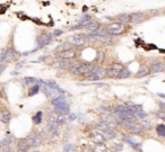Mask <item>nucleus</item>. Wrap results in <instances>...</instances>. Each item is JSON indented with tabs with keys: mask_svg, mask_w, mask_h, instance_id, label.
<instances>
[{
	"mask_svg": "<svg viewBox=\"0 0 165 152\" xmlns=\"http://www.w3.org/2000/svg\"><path fill=\"white\" fill-rule=\"evenodd\" d=\"M88 80H101L105 77V69H102L100 67H93L91 71L86 74Z\"/></svg>",
	"mask_w": 165,
	"mask_h": 152,
	"instance_id": "1",
	"label": "nucleus"
},
{
	"mask_svg": "<svg viewBox=\"0 0 165 152\" xmlns=\"http://www.w3.org/2000/svg\"><path fill=\"white\" fill-rule=\"evenodd\" d=\"M101 118H102V122H104L110 128H114V127H117L119 125V121L117 119V117L114 115L108 113V112L102 113Z\"/></svg>",
	"mask_w": 165,
	"mask_h": 152,
	"instance_id": "2",
	"label": "nucleus"
},
{
	"mask_svg": "<svg viewBox=\"0 0 165 152\" xmlns=\"http://www.w3.org/2000/svg\"><path fill=\"white\" fill-rule=\"evenodd\" d=\"M27 143L30 145V148H36V147H39L42 144V141H43V138H42V135L40 134V133H32L27 136L26 139Z\"/></svg>",
	"mask_w": 165,
	"mask_h": 152,
	"instance_id": "3",
	"label": "nucleus"
},
{
	"mask_svg": "<svg viewBox=\"0 0 165 152\" xmlns=\"http://www.w3.org/2000/svg\"><path fill=\"white\" fill-rule=\"evenodd\" d=\"M68 43H70L74 46H82L85 45L86 40H85V35H79V34H75L73 36L68 37Z\"/></svg>",
	"mask_w": 165,
	"mask_h": 152,
	"instance_id": "4",
	"label": "nucleus"
},
{
	"mask_svg": "<svg viewBox=\"0 0 165 152\" xmlns=\"http://www.w3.org/2000/svg\"><path fill=\"white\" fill-rule=\"evenodd\" d=\"M106 32L109 35H119L125 32V26L120 23H112L111 25L108 26Z\"/></svg>",
	"mask_w": 165,
	"mask_h": 152,
	"instance_id": "5",
	"label": "nucleus"
},
{
	"mask_svg": "<svg viewBox=\"0 0 165 152\" xmlns=\"http://www.w3.org/2000/svg\"><path fill=\"white\" fill-rule=\"evenodd\" d=\"M92 65H89V64H77V65H75L73 69H71V72L73 73H75V74H85L86 76L88 72L91 71L92 69Z\"/></svg>",
	"mask_w": 165,
	"mask_h": 152,
	"instance_id": "6",
	"label": "nucleus"
},
{
	"mask_svg": "<svg viewBox=\"0 0 165 152\" xmlns=\"http://www.w3.org/2000/svg\"><path fill=\"white\" fill-rule=\"evenodd\" d=\"M51 41H52V35L48 33H43L37 37L36 42H37V46L39 47H44L45 45H48Z\"/></svg>",
	"mask_w": 165,
	"mask_h": 152,
	"instance_id": "7",
	"label": "nucleus"
},
{
	"mask_svg": "<svg viewBox=\"0 0 165 152\" xmlns=\"http://www.w3.org/2000/svg\"><path fill=\"white\" fill-rule=\"evenodd\" d=\"M75 55H76V52L74 50H70V49L63 50L58 53V56L61 58L62 60H70L73 59V58H75Z\"/></svg>",
	"mask_w": 165,
	"mask_h": 152,
	"instance_id": "8",
	"label": "nucleus"
},
{
	"mask_svg": "<svg viewBox=\"0 0 165 152\" xmlns=\"http://www.w3.org/2000/svg\"><path fill=\"white\" fill-rule=\"evenodd\" d=\"M91 140L93 141L94 144H104V142L106 141L105 138L103 136V134L102 133H97V132L91 133Z\"/></svg>",
	"mask_w": 165,
	"mask_h": 152,
	"instance_id": "9",
	"label": "nucleus"
},
{
	"mask_svg": "<svg viewBox=\"0 0 165 152\" xmlns=\"http://www.w3.org/2000/svg\"><path fill=\"white\" fill-rule=\"evenodd\" d=\"M56 108H54V110H56V113H58L59 115H68L70 113V108H69V105L67 104V103H65V104H61V105H58V106H54Z\"/></svg>",
	"mask_w": 165,
	"mask_h": 152,
	"instance_id": "10",
	"label": "nucleus"
},
{
	"mask_svg": "<svg viewBox=\"0 0 165 152\" xmlns=\"http://www.w3.org/2000/svg\"><path fill=\"white\" fill-rule=\"evenodd\" d=\"M129 16H130V21L134 23V24H138V23H140V21H143L145 19V14L141 13V11L132 13Z\"/></svg>",
	"mask_w": 165,
	"mask_h": 152,
	"instance_id": "11",
	"label": "nucleus"
},
{
	"mask_svg": "<svg viewBox=\"0 0 165 152\" xmlns=\"http://www.w3.org/2000/svg\"><path fill=\"white\" fill-rule=\"evenodd\" d=\"M164 70V64L162 62H154L152 64V67L149 68V73H160Z\"/></svg>",
	"mask_w": 165,
	"mask_h": 152,
	"instance_id": "12",
	"label": "nucleus"
},
{
	"mask_svg": "<svg viewBox=\"0 0 165 152\" xmlns=\"http://www.w3.org/2000/svg\"><path fill=\"white\" fill-rule=\"evenodd\" d=\"M58 123H57L56 121V117L54 116H50V118H49V121H48V128L50 130L51 132H53L54 134H58V131H57V128H58Z\"/></svg>",
	"mask_w": 165,
	"mask_h": 152,
	"instance_id": "13",
	"label": "nucleus"
},
{
	"mask_svg": "<svg viewBox=\"0 0 165 152\" xmlns=\"http://www.w3.org/2000/svg\"><path fill=\"white\" fill-rule=\"evenodd\" d=\"M71 63H70L68 60H61V61H57L53 63V68H56V69H69Z\"/></svg>",
	"mask_w": 165,
	"mask_h": 152,
	"instance_id": "14",
	"label": "nucleus"
},
{
	"mask_svg": "<svg viewBox=\"0 0 165 152\" xmlns=\"http://www.w3.org/2000/svg\"><path fill=\"white\" fill-rule=\"evenodd\" d=\"M30 149V145L27 143V141L25 139L18 140L17 142V150L18 152H27Z\"/></svg>",
	"mask_w": 165,
	"mask_h": 152,
	"instance_id": "15",
	"label": "nucleus"
},
{
	"mask_svg": "<svg viewBox=\"0 0 165 152\" xmlns=\"http://www.w3.org/2000/svg\"><path fill=\"white\" fill-rule=\"evenodd\" d=\"M115 19L118 21V23H120V24H127V23H129L130 21V16L128 15V14H120V15H118L115 17Z\"/></svg>",
	"mask_w": 165,
	"mask_h": 152,
	"instance_id": "16",
	"label": "nucleus"
},
{
	"mask_svg": "<svg viewBox=\"0 0 165 152\" xmlns=\"http://www.w3.org/2000/svg\"><path fill=\"white\" fill-rule=\"evenodd\" d=\"M100 27H101V24L99 23V21H91L86 25L87 30H92V32H96V30H100Z\"/></svg>",
	"mask_w": 165,
	"mask_h": 152,
	"instance_id": "17",
	"label": "nucleus"
},
{
	"mask_svg": "<svg viewBox=\"0 0 165 152\" xmlns=\"http://www.w3.org/2000/svg\"><path fill=\"white\" fill-rule=\"evenodd\" d=\"M102 134H103V136L105 138V140H114L117 138V133L113 131L112 128H108V130L103 132Z\"/></svg>",
	"mask_w": 165,
	"mask_h": 152,
	"instance_id": "18",
	"label": "nucleus"
},
{
	"mask_svg": "<svg viewBox=\"0 0 165 152\" xmlns=\"http://www.w3.org/2000/svg\"><path fill=\"white\" fill-rule=\"evenodd\" d=\"M148 73H149V68L144 65V67L140 68L138 70V72L136 73V78H143V77L147 76Z\"/></svg>",
	"mask_w": 165,
	"mask_h": 152,
	"instance_id": "19",
	"label": "nucleus"
},
{
	"mask_svg": "<svg viewBox=\"0 0 165 152\" xmlns=\"http://www.w3.org/2000/svg\"><path fill=\"white\" fill-rule=\"evenodd\" d=\"M65 103H66V97H63V96H57V97H54L51 100V104L53 106L61 105V104H65Z\"/></svg>",
	"mask_w": 165,
	"mask_h": 152,
	"instance_id": "20",
	"label": "nucleus"
},
{
	"mask_svg": "<svg viewBox=\"0 0 165 152\" xmlns=\"http://www.w3.org/2000/svg\"><path fill=\"white\" fill-rule=\"evenodd\" d=\"M93 152H108V148L105 144H95V147L92 149Z\"/></svg>",
	"mask_w": 165,
	"mask_h": 152,
	"instance_id": "21",
	"label": "nucleus"
},
{
	"mask_svg": "<svg viewBox=\"0 0 165 152\" xmlns=\"http://www.w3.org/2000/svg\"><path fill=\"white\" fill-rule=\"evenodd\" d=\"M119 73H120V72L114 71V70L111 69V68H109V69L105 70V77H109V78H118Z\"/></svg>",
	"mask_w": 165,
	"mask_h": 152,
	"instance_id": "22",
	"label": "nucleus"
},
{
	"mask_svg": "<svg viewBox=\"0 0 165 152\" xmlns=\"http://www.w3.org/2000/svg\"><path fill=\"white\" fill-rule=\"evenodd\" d=\"M130 76H131L130 70H128V69H123V70L120 71L118 78H119V79H127V78H129Z\"/></svg>",
	"mask_w": 165,
	"mask_h": 152,
	"instance_id": "23",
	"label": "nucleus"
},
{
	"mask_svg": "<svg viewBox=\"0 0 165 152\" xmlns=\"http://www.w3.org/2000/svg\"><path fill=\"white\" fill-rule=\"evenodd\" d=\"M156 132H157V134H158V136L164 138L165 136V125L164 124H160V125H157Z\"/></svg>",
	"mask_w": 165,
	"mask_h": 152,
	"instance_id": "24",
	"label": "nucleus"
},
{
	"mask_svg": "<svg viewBox=\"0 0 165 152\" xmlns=\"http://www.w3.org/2000/svg\"><path fill=\"white\" fill-rule=\"evenodd\" d=\"M14 53H15V52H14V50H11V49H8L7 51H5V60H6V61H10V60L14 58V55H15Z\"/></svg>",
	"mask_w": 165,
	"mask_h": 152,
	"instance_id": "25",
	"label": "nucleus"
},
{
	"mask_svg": "<svg viewBox=\"0 0 165 152\" xmlns=\"http://www.w3.org/2000/svg\"><path fill=\"white\" fill-rule=\"evenodd\" d=\"M96 127H97V130H100L102 133H103L104 131H106L108 128H110V127L108 126V125H106L104 122H102V121H101V122H99V123H96Z\"/></svg>",
	"mask_w": 165,
	"mask_h": 152,
	"instance_id": "26",
	"label": "nucleus"
},
{
	"mask_svg": "<svg viewBox=\"0 0 165 152\" xmlns=\"http://www.w3.org/2000/svg\"><path fill=\"white\" fill-rule=\"evenodd\" d=\"M10 118H11L10 113H2V114L0 115V121L2 123H8L10 121Z\"/></svg>",
	"mask_w": 165,
	"mask_h": 152,
	"instance_id": "27",
	"label": "nucleus"
},
{
	"mask_svg": "<svg viewBox=\"0 0 165 152\" xmlns=\"http://www.w3.org/2000/svg\"><path fill=\"white\" fill-rule=\"evenodd\" d=\"M40 91V86L39 84H34L32 88L30 89V91H28V96H34L36 93H39Z\"/></svg>",
	"mask_w": 165,
	"mask_h": 152,
	"instance_id": "28",
	"label": "nucleus"
},
{
	"mask_svg": "<svg viewBox=\"0 0 165 152\" xmlns=\"http://www.w3.org/2000/svg\"><path fill=\"white\" fill-rule=\"evenodd\" d=\"M33 122H34V124H36V125H39L40 123L42 122V112L36 113V115L33 117Z\"/></svg>",
	"mask_w": 165,
	"mask_h": 152,
	"instance_id": "29",
	"label": "nucleus"
},
{
	"mask_svg": "<svg viewBox=\"0 0 165 152\" xmlns=\"http://www.w3.org/2000/svg\"><path fill=\"white\" fill-rule=\"evenodd\" d=\"M10 143H11V139H10V136H6L5 139L1 140L0 145H1V147H8Z\"/></svg>",
	"mask_w": 165,
	"mask_h": 152,
	"instance_id": "30",
	"label": "nucleus"
},
{
	"mask_svg": "<svg viewBox=\"0 0 165 152\" xmlns=\"http://www.w3.org/2000/svg\"><path fill=\"white\" fill-rule=\"evenodd\" d=\"M56 121H57V123H58V125L60 126V125H63L66 123V117L63 115H58L56 117Z\"/></svg>",
	"mask_w": 165,
	"mask_h": 152,
	"instance_id": "31",
	"label": "nucleus"
},
{
	"mask_svg": "<svg viewBox=\"0 0 165 152\" xmlns=\"http://www.w3.org/2000/svg\"><path fill=\"white\" fill-rule=\"evenodd\" d=\"M111 69H113L114 71H117V72H120L121 70H123L125 68H123V65H122L121 63H114L111 65Z\"/></svg>",
	"mask_w": 165,
	"mask_h": 152,
	"instance_id": "32",
	"label": "nucleus"
},
{
	"mask_svg": "<svg viewBox=\"0 0 165 152\" xmlns=\"http://www.w3.org/2000/svg\"><path fill=\"white\" fill-rule=\"evenodd\" d=\"M152 122L149 121V119H147V118H144L143 119V126L145 127V128H147V130H150L152 128Z\"/></svg>",
	"mask_w": 165,
	"mask_h": 152,
	"instance_id": "33",
	"label": "nucleus"
},
{
	"mask_svg": "<svg viewBox=\"0 0 165 152\" xmlns=\"http://www.w3.org/2000/svg\"><path fill=\"white\" fill-rule=\"evenodd\" d=\"M25 82H26L27 84H36L37 80H36L35 78H32V77H26V78H25Z\"/></svg>",
	"mask_w": 165,
	"mask_h": 152,
	"instance_id": "34",
	"label": "nucleus"
},
{
	"mask_svg": "<svg viewBox=\"0 0 165 152\" xmlns=\"http://www.w3.org/2000/svg\"><path fill=\"white\" fill-rule=\"evenodd\" d=\"M156 115L160 118H161V119H164V118H165V113H164V112H162V110H158V112H156Z\"/></svg>",
	"mask_w": 165,
	"mask_h": 152,
	"instance_id": "35",
	"label": "nucleus"
},
{
	"mask_svg": "<svg viewBox=\"0 0 165 152\" xmlns=\"http://www.w3.org/2000/svg\"><path fill=\"white\" fill-rule=\"evenodd\" d=\"M71 148H73V147H71V144H66L65 145V148H63V152H69L70 150H71Z\"/></svg>",
	"mask_w": 165,
	"mask_h": 152,
	"instance_id": "36",
	"label": "nucleus"
},
{
	"mask_svg": "<svg viewBox=\"0 0 165 152\" xmlns=\"http://www.w3.org/2000/svg\"><path fill=\"white\" fill-rule=\"evenodd\" d=\"M103 56H104V53L103 52H99L97 53V61H101V59H103Z\"/></svg>",
	"mask_w": 165,
	"mask_h": 152,
	"instance_id": "37",
	"label": "nucleus"
},
{
	"mask_svg": "<svg viewBox=\"0 0 165 152\" xmlns=\"http://www.w3.org/2000/svg\"><path fill=\"white\" fill-rule=\"evenodd\" d=\"M62 34V30H56L54 32H53V36H59V35H61Z\"/></svg>",
	"mask_w": 165,
	"mask_h": 152,
	"instance_id": "38",
	"label": "nucleus"
},
{
	"mask_svg": "<svg viewBox=\"0 0 165 152\" xmlns=\"http://www.w3.org/2000/svg\"><path fill=\"white\" fill-rule=\"evenodd\" d=\"M4 61H5V51H4V52H1V53H0V64L2 63Z\"/></svg>",
	"mask_w": 165,
	"mask_h": 152,
	"instance_id": "39",
	"label": "nucleus"
},
{
	"mask_svg": "<svg viewBox=\"0 0 165 152\" xmlns=\"http://www.w3.org/2000/svg\"><path fill=\"white\" fill-rule=\"evenodd\" d=\"M1 152H11V149L9 148V147H5V148L1 150Z\"/></svg>",
	"mask_w": 165,
	"mask_h": 152,
	"instance_id": "40",
	"label": "nucleus"
},
{
	"mask_svg": "<svg viewBox=\"0 0 165 152\" xmlns=\"http://www.w3.org/2000/svg\"><path fill=\"white\" fill-rule=\"evenodd\" d=\"M164 107H165V104L164 103H161V104H160V110L164 112Z\"/></svg>",
	"mask_w": 165,
	"mask_h": 152,
	"instance_id": "41",
	"label": "nucleus"
},
{
	"mask_svg": "<svg viewBox=\"0 0 165 152\" xmlns=\"http://www.w3.org/2000/svg\"><path fill=\"white\" fill-rule=\"evenodd\" d=\"M82 152H93V151H92V149L89 148H84L82 150Z\"/></svg>",
	"mask_w": 165,
	"mask_h": 152,
	"instance_id": "42",
	"label": "nucleus"
},
{
	"mask_svg": "<svg viewBox=\"0 0 165 152\" xmlns=\"http://www.w3.org/2000/svg\"><path fill=\"white\" fill-rule=\"evenodd\" d=\"M76 115L75 114H70V117H69V119H71V121H74V119H76Z\"/></svg>",
	"mask_w": 165,
	"mask_h": 152,
	"instance_id": "43",
	"label": "nucleus"
},
{
	"mask_svg": "<svg viewBox=\"0 0 165 152\" xmlns=\"http://www.w3.org/2000/svg\"><path fill=\"white\" fill-rule=\"evenodd\" d=\"M32 152H40V151H36V150H34V151H32Z\"/></svg>",
	"mask_w": 165,
	"mask_h": 152,
	"instance_id": "44",
	"label": "nucleus"
},
{
	"mask_svg": "<svg viewBox=\"0 0 165 152\" xmlns=\"http://www.w3.org/2000/svg\"><path fill=\"white\" fill-rule=\"evenodd\" d=\"M0 71H1V69H0Z\"/></svg>",
	"mask_w": 165,
	"mask_h": 152,
	"instance_id": "45",
	"label": "nucleus"
}]
</instances>
